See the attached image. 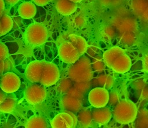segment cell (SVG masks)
<instances>
[{"mask_svg":"<svg viewBox=\"0 0 148 128\" xmlns=\"http://www.w3.org/2000/svg\"><path fill=\"white\" fill-rule=\"evenodd\" d=\"M70 1H71L76 3H78V2H80L82 0H70Z\"/></svg>","mask_w":148,"mask_h":128,"instance_id":"d6a6232c","label":"cell"},{"mask_svg":"<svg viewBox=\"0 0 148 128\" xmlns=\"http://www.w3.org/2000/svg\"><path fill=\"white\" fill-rule=\"evenodd\" d=\"M24 75L29 82L39 83L49 87L59 80L60 71L57 66L51 62L34 60L27 65Z\"/></svg>","mask_w":148,"mask_h":128,"instance_id":"6da1fadb","label":"cell"},{"mask_svg":"<svg viewBox=\"0 0 148 128\" xmlns=\"http://www.w3.org/2000/svg\"><path fill=\"white\" fill-rule=\"evenodd\" d=\"M138 108L135 104L127 98L118 101L113 110L114 120L120 124H128L135 119Z\"/></svg>","mask_w":148,"mask_h":128,"instance_id":"277c9868","label":"cell"},{"mask_svg":"<svg viewBox=\"0 0 148 128\" xmlns=\"http://www.w3.org/2000/svg\"><path fill=\"white\" fill-rule=\"evenodd\" d=\"M7 95H8V93L3 92L0 88V103H1L5 100V98L6 97Z\"/></svg>","mask_w":148,"mask_h":128,"instance_id":"4dcf8cb0","label":"cell"},{"mask_svg":"<svg viewBox=\"0 0 148 128\" xmlns=\"http://www.w3.org/2000/svg\"><path fill=\"white\" fill-rule=\"evenodd\" d=\"M84 20L83 17L77 16L75 20V24L77 26H80L83 25V24L84 23Z\"/></svg>","mask_w":148,"mask_h":128,"instance_id":"4316f807","label":"cell"},{"mask_svg":"<svg viewBox=\"0 0 148 128\" xmlns=\"http://www.w3.org/2000/svg\"><path fill=\"white\" fill-rule=\"evenodd\" d=\"M19 16L24 19H30L33 18L36 13L35 5L31 2H24L21 3L18 8Z\"/></svg>","mask_w":148,"mask_h":128,"instance_id":"5bb4252c","label":"cell"},{"mask_svg":"<svg viewBox=\"0 0 148 128\" xmlns=\"http://www.w3.org/2000/svg\"><path fill=\"white\" fill-rule=\"evenodd\" d=\"M9 56V50L5 44L0 42V61L6 59Z\"/></svg>","mask_w":148,"mask_h":128,"instance_id":"7402d4cb","label":"cell"},{"mask_svg":"<svg viewBox=\"0 0 148 128\" xmlns=\"http://www.w3.org/2000/svg\"><path fill=\"white\" fill-rule=\"evenodd\" d=\"M77 123V117L69 111L65 110L58 114L50 121V126L53 128L75 127Z\"/></svg>","mask_w":148,"mask_h":128,"instance_id":"52a82bcc","label":"cell"},{"mask_svg":"<svg viewBox=\"0 0 148 128\" xmlns=\"http://www.w3.org/2000/svg\"><path fill=\"white\" fill-rule=\"evenodd\" d=\"M0 29H1V23H0Z\"/></svg>","mask_w":148,"mask_h":128,"instance_id":"e575fe53","label":"cell"},{"mask_svg":"<svg viewBox=\"0 0 148 128\" xmlns=\"http://www.w3.org/2000/svg\"><path fill=\"white\" fill-rule=\"evenodd\" d=\"M131 67V60L125 52L118 55L112 62L110 68L119 74L128 71Z\"/></svg>","mask_w":148,"mask_h":128,"instance_id":"30bf717a","label":"cell"},{"mask_svg":"<svg viewBox=\"0 0 148 128\" xmlns=\"http://www.w3.org/2000/svg\"><path fill=\"white\" fill-rule=\"evenodd\" d=\"M46 87L39 83H31L28 85L24 92V98L31 105L42 103L46 98Z\"/></svg>","mask_w":148,"mask_h":128,"instance_id":"8992f818","label":"cell"},{"mask_svg":"<svg viewBox=\"0 0 148 128\" xmlns=\"http://www.w3.org/2000/svg\"><path fill=\"white\" fill-rule=\"evenodd\" d=\"M111 117V111L108 107H94L91 111L92 121L99 125L106 124L110 121Z\"/></svg>","mask_w":148,"mask_h":128,"instance_id":"8fae6325","label":"cell"},{"mask_svg":"<svg viewBox=\"0 0 148 128\" xmlns=\"http://www.w3.org/2000/svg\"><path fill=\"white\" fill-rule=\"evenodd\" d=\"M49 36L46 26L41 23L34 22L29 25L18 42V53L28 56L33 49L46 42Z\"/></svg>","mask_w":148,"mask_h":128,"instance_id":"3957f363","label":"cell"},{"mask_svg":"<svg viewBox=\"0 0 148 128\" xmlns=\"http://www.w3.org/2000/svg\"><path fill=\"white\" fill-rule=\"evenodd\" d=\"M109 97L108 90L101 87H95L91 89L88 96L89 103L95 108L105 107L109 103Z\"/></svg>","mask_w":148,"mask_h":128,"instance_id":"ba28073f","label":"cell"},{"mask_svg":"<svg viewBox=\"0 0 148 128\" xmlns=\"http://www.w3.org/2000/svg\"><path fill=\"white\" fill-rule=\"evenodd\" d=\"M17 103V98L13 93L8 94L5 100L0 103V112L12 113L16 108Z\"/></svg>","mask_w":148,"mask_h":128,"instance_id":"9a60e30c","label":"cell"},{"mask_svg":"<svg viewBox=\"0 0 148 128\" xmlns=\"http://www.w3.org/2000/svg\"><path fill=\"white\" fill-rule=\"evenodd\" d=\"M25 127H49V125L46 119L40 116H33L29 118L24 124Z\"/></svg>","mask_w":148,"mask_h":128,"instance_id":"e0dca14e","label":"cell"},{"mask_svg":"<svg viewBox=\"0 0 148 128\" xmlns=\"http://www.w3.org/2000/svg\"><path fill=\"white\" fill-rule=\"evenodd\" d=\"M56 8L61 14L69 16L76 11L77 5L70 0H57Z\"/></svg>","mask_w":148,"mask_h":128,"instance_id":"7c38bea8","label":"cell"},{"mask_svg":"<svg viewBox=\"0 0 148 128\" xmlns=\"http://www.w3.org/2000/svg\"><path fill=\"white\" fill-rule=\"evenodd\" d=\"M57 46L60 59L68 64L76 61L88 47L87 42L83 37L73 34L58 39Z\"/></svg>","mask_w":148,"mask_h":128,"instance_id":"7a4b0ae2","label":"cell"},{"mask_svg":"<svg viewBox=\"0 0 148 128\" xmlns=\"http://www.w3.org/2000/svg\"><path fill=\"white\" fill-rule=\"evenodd\" d=\"M124 52L125 50L119 46H113L109 49L103 54V60L105 64L110 68V64L115 57Z\"/></svg>","mask_w":148,"mask_h":128,"instance_id":"2e32d148","label":"cell"},{"mask_svg":"<svg viewBox=\"0 0 148 128\" xmlns=\"http://www.w3.org/2000/svg\"><path fill=\"white\" fill-rule=\"evenodd\" d=\"M66 94L72 96V97H74L75 98H77L79 100H81V99L82 98L83 96V94L82 92H81L80 91H79V90H77L76 88H75V87L73 88H70L68 90L67 93Z\"/></svg>","mask_w":148,"mask_h":128,"instance_id":"603a6c76","label":"cell"},{"mask_svg":"<svg viewBox=\"0 0 148 128\" xmlns=\"http://www.w3.org/2000/svg\"><path fill=\"white\" fill-rule=\"evenodd\" d=\"M77 122L83 127L88 126L92 122L91 111L88 109H84L79 112L77 116Z\"/></svg>","mask_w":148,"mask_h":128,"instance_id":"ffe728a7","label":"cell"},{"mask_svg":"<svg viewBox=\"0 0 148 128\" xmlns=\"http://www.w3.org/2000/svg\"><path fill=\"white\" fill-rule=\"evenodd\" d=\"M32 1L36 5L40 6H45L49 3L47 0H32Z\"/></svg>","mask_w":148,"mask_h":128,"instance_id":"83f0119b","label":"cell"},{"mask_svg":"<svg viewBox=\"0 0 148 128\" xmlns=\"http://www.w3.org/2000/svg\"><path fill=\"white\" fill-rule=\"evenodd\" d=\"M143 70L145 72H147V55L145 56V58L143 60Z\"/></svg>","mask_w":148,"mask_h":128,"instance_id":"1f68e13d","label":"cell"},{"mask_svg":"<svg viewBox=\"0 0 148 128\" xmlns=\"http://www.w3.org/2000/svg\"><path fill=\"white\" fill-rule=\"evenodd\" d=\"M62 108L65 110L71 112H77L82 108V102L80 100L68 94L65 96L61 101Z\"/></svg>","mask_w":148,"mask_h":128,"instance_id":"4fadbf2b","label":"cell"},{"mask_svg":"<svg viewBox=\"0 0 148 128\" xmlns=\"http://www.w3.org/2000/svg\"><path fill=\"white\" fill-rule=\"evenodd\" d=\"M20 78L12 72L3 74L0 78V88L8 94L16 92L20 88Z\"/></svg>","mask_w":148,"mask_h":128,"instance_id":"9c48e42d","label":"cell"},{"mask_svg":"<svg viewBox=\"0 0 148 128\" xmlns=\"http://www.w3.org/2000/svg\"><path fill=\"white\" fill-rule=\"evenodd\" d=\"M0 36L4 35L8 33L12 29L13 26V19L9 15L5 13H3L0 17Z\"/></svg>","mask_w":148,"mask_h":128,"instance_id":"ac0fdd59","label":"cell"},{"mask_svg":"<svg viewBox=\"0 0 148 128\" xmlns=\"http://www.w3.org/2000/svg\"><path fill=\"white\" fill-rule=\"evenodd\" d=\"M134 26V23H132L130 20L124 21L120 25V28L124 31H130L133 28L132 27Z\"/></svg>","mask_w":148,"mask_h":128,"instance_id":"d4e9b609","label":"cell"},{"mask_svg":"<svg viewBox=\"0 0 148 128\" xmlns=\"http://www.w3.org/2000/svg\"><path fill=\"white\" fill-rule=\"evenodd\" d=\"M93 85L96 86V87H101L103 88L110 87L113 83V79L109 76H100L93 80L92 82Z\"/></svg>","mask_w":148,"mask_h":128,"instance_id":"d6986e66","label":"cell"},{"mask_svg":"<svg viewBox=\"0 0 148 128\" xmlns=\"http://www.w3.org/2000/svg\"><path fill=\"white\" fill-rule=\"evenodd\" d=\"M3 1L6 5L10 6H12L16 5L20 0H3Z\"/></svg>","mask_w":148,"mask_h":128,"instance_id":"f546056e","label":"cell"},{"mask_svg":"<svg viewBox=\"0 0 148 128\" xmlns=\"http://www.w3.org/2000/svg\"><path fill=\"white\" fill-rule=\"evenodd\" d=\"M5 3L3 0H0V17L5 12Z\"/></svg>","mask_w":148,"mask_h":128,"instance_id":"f1b7e54d","label":"cell"},{"mask_svg":"<svg viewBox=\"0 0 148 128\" xmlns=\"http://www.w3.org/2000/svg\"><path fill=\"white\" fill-rule=\"evenodd\" d=\"M14 66V63L12 58L8 57L5 60L0 61V76H2L3 74L10 72Z\"/></svg>","mask_w":148,"mask_h":128,"instance_id":"44dd1931","label":"cell"},{"mask_svg":"<svg viewBox=\"0 0 148 128\" xmlns=\"http://www.w3.org/2000/svg\"><path fill=\"white\" fill-rule=\"evenodd\" d=\"M90 87L89 81L87 82H76L75 87L77 90L82 92L83 93L86 92L88 88Z\"/></svg>","mask_w":148,"mask_h":128,"instance_id":"cb8c5ba5","label":"cell"},{"mask_svg":"<svg viewBox=\"0 0 148 128\" xmlns=\"http://www.w3.org/2000/svg\"><path fill=\"white\" fill-rule=\"evenodd\" d=\"M119 98L117 96V94L116 92H113L112 93V94L110 95L109 94V100H110V102H112L111 103L112 104H114L117 101Z\"/></svg>","mask_w":148,"mask_h":128,"instance_id":"484cf974","label":"cell"},{"mask_svg":"<svg viewBox=\"0 0 148 128\" xmlns=\"http://www.w3.org/2000/svg\"><path fill=\"white\" fill-rule=\"evenodd\" d=\"M68 74L71 80L75 82L90 81L92 75L90 60L85 57H80L69 68Z\"/></svg>","mask_w":148,"mask_h":128,"instance_id":"5b68a950","label":"cell"},{"mask_svg":"<svg viewBox=\"0 0 148 128\" xmlns=\"http://www.w3.org/2000/svg\"><path fill=\"white\" fill-rule=\"evenodd\" d=\"M53 1V0H47V1L49 2H51V1Z\"/></svg>","mask_w":148,"mask_h":128,"instance_id":"836d02e7","label":"cell"}]
</instances>
